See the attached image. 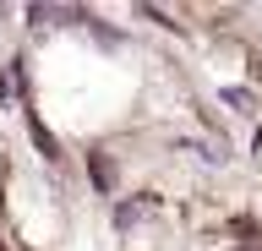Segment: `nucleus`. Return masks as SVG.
Listing matches in <instances>:
<instances>
[{
  "mask_svg": "<svg viewBox=\"0 0 262 251\" xmlns=\"http://www.w3.org/2000/svg\"><path fill=\"white\" fill-rule=\"evenodd\" d=\"M224 104H235V109H241V115H251V93H246V87H224Z\"/></svg>",
  "mask_w": 262,
  "mask_h": 251,
  "instance_id": "f257e3e1",
  "label": "nucleus"
}]
</instances>
